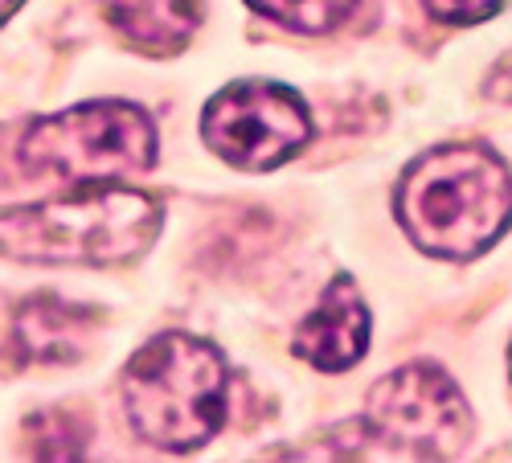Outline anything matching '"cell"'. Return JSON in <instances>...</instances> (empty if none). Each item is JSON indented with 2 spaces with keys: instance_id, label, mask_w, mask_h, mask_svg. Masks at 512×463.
Here are the masks:
<instances>
[{
  "instance_id": "obj_1",
  "label": "cell",
  "mask_w": 512,
  "mask_h": 463,
  "mask_svg": "<svg viewBox=\"0 0 512 463\" xmlns=\"http://www.w3.org/2000/svg\"><path fill=\"white\" fill-rule=\"evenodd\" d=\"M394 214L422 255L476 259L512 226V173L484 144L431 148L402 173Z\"/></svg>"
},
{
  "instance_id": "obj_2",
  "label": "cell",
  "mask_w": 512,
  "mask_h": 463,
  "mask_svg": "<svg viewBox=\"0 0 512 463\" xmlns=\"http://www.w3.org/2000/svg\"><path fill=\"white\" fill-rule=\"evenodd\" d=\"M160 222L148 193L87 181L54 201L0 209V255L41 267H115L140 259Z\"/></svg>"
},
{
  "instance_id": "obj_3",
  "label": "cell",
  "mask_w": 512,
  "mask_h": 463,
  "mask_svg": "<svg viewBox=\"0 0 512 463\" xmlns=\"http://www.w3.org/2000/svg\"><path fill=\"white\" fill-rule=\"evenodd\" d=\"M230 369L209 341L160 332L123 369V410L132 431L160 451H197L226 423Z\"/></svg>"
},
{
  "instance_id": "obj_4",
  "label": "cell",
  "mask_w": 512,
  "mask_h": 463,
  "mask_svg": "<svg viewBox=\"0 0 512 463\" xmlns=\"http://www.w3.org/2000/svg\"><path fill=\"white\" fill-rule=\"evenodd\" d=\"M29 173L66 181H119L156 164V123L144 107L123 99L82 103L37 119L21 140Z\"/></svg>"
},
{
  "instance_id": "obj_5",
  "label": "cell",
  "mask_w": 512,
  "mask_h": 463,
  "mask_svg": "<svg viewBox=\"0 0 512 463\" xmlns=\"http://www.w3.org/2000/svg\"><path fill=\"white\" fill-rule=\"evenodd\" d=\"M365 435L377 451L406 459H451L472 443V406L431 361H410L369 390Z\"/></svg>"
},
{
  "instance_id": "obj_6",
  "label": "cell",
  "mask_w": 512,
  "mask_h": 463,
  "mask_svg": "<svg viewBox=\"0 0 512 463\" xmlns=\"http://www.w3.org/2000/svg\"><path fill=\"white\" fill-rule=\"evenodd\" d=\"M201 136L226 164L246 168V173H267L308 144L312 115L291 87L246 78L230 82L205 103Z\"/></svg>"
},
{
  "instance_id": "obj_7",
  "label": "cell",
  "mask_w": 512,
  "mask_h": 463,
  "mask_svg": "<svg viewBox=\"0 0 512 463\" xmlns=\"http://www.w3.org/2000/svg\"><path fill=\"white\" fill-rule=\"evenodd\" d=\"M369 349V308L361 300V287L349 275H336L320 304L295 328V353L312 369L345 373L353 369Z\"/></svg>"
},
{
  "instance_id": "obj_8",
  "label": "cell",
  "mask_w": 512,
  "mask_h": 463,
  "mask_svg": "<svg viewBox=\"0 0 512 463\" xmlns=\"http://www.w3.org/2000/svg\"><path fill=\"white\" fill-rule=\"evenodd\" d=\"M107 21L144 54H177L201 25V0H107Z\"/></svg>"
},
{
  "instance_id": "obj_9",
  "label": "cell",
  "mask_w": 512,
  "mask_h": 463,
  "mask_svg": "<svg viewBox=\"0 0 512 463\" xmlns=\"http://www.w3.org/2000/svg\"><path fill=\"white\" fill-rule=\"evenodd\" d=\"M91 324H95L91 312L41 296L17 312V341L37 361H70L82 353V341H87Z\"/></svg>"
},
{
  "instance_id": "obj_10",
  "label": "cell",
  "mask_w": 512,
  "mask_h": 463,
  "mask_svg": "<svg viewBox=\"0 0 512 463\" xmlns=\"http://www.w3.org/2000/svg\"><path fill=\"white\" fill-rule=\"evenodd\" d=\"M246 5L295 33H328L357 9V0H246Z\"/></svg>"
},
{
  "instance_id": "obj_11",
  "label": "cell",
  "mask_w": 512,
  "mask_h": 463,
  "mask_svg": "<svg viewBox=\"0 0 512 463\" xmlns=\"http://www.w3.org/2000/svg\"><path fill=\"white\" fill-rule=\"evenodd\" d=\"M422 5L443 25H480L504 9V0H422Z\"/></svg>"
},
{
  "instance_id": "obj_12",
  "label": "cell",
  "mask_w": 512,
  "mask_h": 463,
  "mask_svg": "<svg viewBox=\"0 0 512 463\" xmlns=\"http://www.w3.org/2000/svg\"><path fill=\"white\" fill-rule=\"evenodd\" d=\"M488 95H496L500 103H512V54L492 70V78H488Z\"/></svg>"
},
{
  "instance_id": "obj_13",
  "label": "cell",
  "mask_w": 512,
  "mask_h": 463,
  "mask_svg": "<svg viewBox=\"0 0 512 463\" xmlns=\"http://www.w3.org/2000/svg\"><path fill=\"white\" fill-rule=\"evenodd\" d=\"M17 9H21V0H0V25H5V21H9Z\"/></svg>"
},
{
  "instance_id": "obj_14",
  "label": "cell",
  "mask_w": 512,
  "mask_h": 463,
  "mask_svg": "<svg viewBox=\"0 0 512 463\" xmlns=\"http://www.w3.org/2000/svg\"><path fill=\"white\" fill-rule=\"evenodd\" d=\"M508 373H512V349H508Z\"/></svg>"
}]
</instances>
